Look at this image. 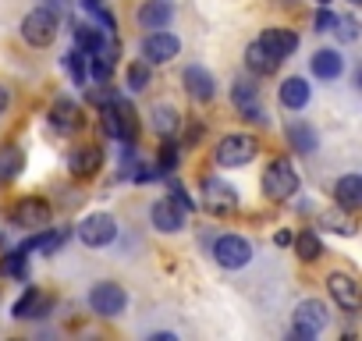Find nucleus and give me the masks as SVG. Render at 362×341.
Listing matches in <instances>:
<instances>
[{
	"label": "nucleus",
	"mask_w": 362,
	"mask_h": 341,
	"mask_svg": "<svg viewBox=\"0 0 362 341\" xmlns=\"http://www.w3.org/2000/svg\"><path fill=\"white\" fill-rule=\"evenodd\" d=\"M263 192H267V200H291L298 192V170L291 167V160L277 156V160L267 163V170H263Z\"/></svg>",
	"instance_id": "obj_1"
},
{
	"label": "nucleus",
	"mask_w": 362,
	"mask_h": 341,
	"mask_svg": "<svg viewBox=\"0 0 362 341\" xmlns=\"http://www.w3.org/2000/svg\"><path fill=\"white\" fill-rule=\"evenodd\" d=\"M22 36L29 47H50L57 40V11H50V8L29 11L22 22Z\"/></svg>",
	"instance_id": "obj_2"
},
{
	"label": "nucleus",
	"mask_w": 362,
	"mask_h": 341,
	"mask_svg": "<svg viewBox=\"0 0 362 341\" xmlns=\"http://www.w3.org/2000/svg\"><path fill=\"white\" fill-rule=\"evenodd\" d=\"M117 238V221L110 214H89L78 221V242L89 249H103Z\"/></svg>",
	"instance_id": "obj_3"
},
{
	"label": "nucleus",
	"mask_w": 362,
	"mask_h": 341,
	"mask_svg": "<svg viewBox=\"0 0 362 341\" xmlns=\"http://www.w3.org/2000/svg\"><path fill=\"white\" fill-rule=\"evenodd\" d=\"M256 153H259V142H256L252 135L235 132V135H224V139H221V146H217V163H221V167H242V163H249Z\"/></svg>",
	"instance_id": "obj_4"
},
{
	"label": "nucleus",
	"mask_w": 362,
	"mask_h": 341,
	"mask_svg": "<svg viewBox=\"0 0 362 341\" xmlns=\"http://www.w3.org/2000/svg\"><path fill=\"white\" fill-rule=\"evenodd\" d=\"M11 224L15 228H25V231H40L50 224V203L47 200H36V196H25L11 207Z\"/></svg>",
	"instance_id": "obj_5"
},
{
	"label": "nucleus",
	"mask_w": 362,
	"mask_h": 341,
	"mask_svg": "<svg viewBox=\"0 0 362 341\" xmlns=\"http://www.w3.org/2000/svg\"><path fill=\"white\" fill-rule=\"evenodd\" d=\"M327 306L323 302H316V299H305L298 309H295V341H313L323 327H327Z\"/></svg>",
	"instance_id": "obj_6"
},
{
	"label": "nucleus",
	"mask_w": 362,
	"mask_h": 341,
	"mask_svg": "<svg viewBox=\"0 0 362 341\" xmlns=\"http://www.w3.org/2000/svg\"><path fill=\"white\" fill-rule=\"evenodd\" d=\"M124 306H128V295H124V288L114 284V281H100V284L89 291V309H93L96 316H117V313H124Z\"/></svg>",
	"instance_id": "obj_7"
},
{
	"label": "nucleus",
	"mask_w": 362,
	"mask_h": 341,
	"mask_svg": "<svg viewBox=\"0 0 362 341\" xmlns=\"http://www.w3.org/2000/svg\"><path fill=\"white\" fill-rule=\"evenodd\" d=\"M177 50H181V43H177V36L167 33V29H153V33L142 40V57H146V64H167V61L177 57Z\"/></svg>",
	"instance_id": "obj_8"
},
{
	"label": "nucleus",
	"mask_w": 362,
	"mask_h": 341,
	"mask_svg": "<svg viewBox=\"0 0 362 341\" xmlns=\"http://www.w3.org/2000/svg\"><path fill=\"white\" fill-rule=\"evenodd\" d=\"M214 260L221 267H228V270H238V267H245L252 260V245L242 235H224V238L214 242Z\"/></svg>",
	"instance_id": "obj_9"
},
{
	"label": "nucleus",
	"mask_w": 362,
	"mask_h": 341,
	"mask_svg": "<svg viewBox=\"0 0 362 341\" xmlns=\"http://www.w3.org/2000/svg\"><path fill=\"white\" fill-rule=\"evenodd\" d=\"M203 207H206L210 214L224 217V214H231V210L238 207V192H235L224 178H206V182H203Z\"/></svg>",
	"instance_id": "obj_10"
},
{
	"label": "nucleus",
	"mask_w": 362,
	"mask_h": 341,
	"mask_svg": "<svg viewBox=\"0 0 362 341\" xmlns=\"http://www.w3.org/2000/svg\"><path fill=\"white\" fill-rule=\"evenodd\" d=\"M327 291L334 295V302L344 309V313H355L362 306V295H358V281L351 274H330L327 277Z\"/></svg>",
	"instance_id": "obj_11"
},
{
	"label": "nucleus",
	"mask_w": 362,
	"mask_h": 341,
	"mask_svg": "<svg viewBox=\"0 0 362 341\" xmlns=\"http://www.w3.org/2000/svg\"><path fill=\"white\" fill-rule=\"evenodd\" d=\"M149 217H153V228L156 231H167V235L185 228V210H181L174 200H156L153 210H149Z\"/></svg>",
	"instance_id": "obj_12"
},
{
	"label": "nucleus",
	"mask_w": 362,
	"mask_h": 341,
	"mask_svg": "<svg viewBox=\"0 0 362 341\" xmlns=\"http://www.w3.org/2000/svg\"><path fill=\"white\" fill-rule=\"evenodd\" d=\"M100 167H103V149H100V146H82V149H75L71 160H68V170H71L75 178H93Z\"/></svg>",
	"instance_id": "obj_13"
},
{
	"label": "nucleus",
	"mask_w": 362,
	"mask_h": 341,
	"mask_svg": "<svg viewBox=\"0 0 362 341\" xmlns=\"http://www.w3.org/2000/svg\"><path fill=\"white\" fill-rule=\"evenodd\" d=\"M170 18H174V4L170 0H146V4L139 8V25L142 29H167L170 25Z\"/></svg>",
	"instance_id": "obj_14"
},
{
	"label": "nucleus",
	"mask_w": 362,
	"mask_h": 341,
	"mask_svg": "<svg viewBox=\"0 0 362 341\" xmlns=\"http://www.w3.org/2000/svg\"><path fill=\"white\" fill-rule=\"evenodd\" d=\"M185 89H189V96H192V100L206 103V100H214V93H217V82H214V75H210L206 68L192 64V68H185Z\"/></svg>",
	"instance_id": "obj_15"
},
{
	"label": "nucleus",
	"mask_w": 362,
	"mask_h": 341,
	"mask_svg": "<svg viewBox=\"0 0 362 341\" xmlns=\"http://www.w3.org/2000/svg\"><path fill=\"white\" fill-rule=\"evenodd\" d=\"M259 43L277 57V61H284V57H291L295 54V47H298V36L291 33V29H267L263 36H259Z\"/></svg>",
	"instance_id": "obj_16"
},
{
	"label": "nucleus",
	"mask_w": 362,
	"mask_h": 341,
	"mask_svg": "<svg viewBox=\"0 0 362 341\" xmlns=\"http://www.w3.org/2000/svg\"><path fill=\"white\" fill-rule=\"evenodd\" d=\"M50 306H54V299H47L40 288H25L22 299L15 302V316H18V320H36V316H43Z\"/></svg>",
	"instance_id": "obj_17"
},
{
	"label": "nucleus",
	"mask_w": 362,
	"mask_h": 341,
	"mask_svg": "<svg viewBox=\"0 0 362 341\" xmlns=\"http://www.w3.org/2000/svg\"><path fill=\"white\" fill-rule=\"evenodd\" d=\"M50 121H54V128H61V132H75V128L82 125L78 103H75V100H68V96H57V100H54V107H50Z\"/></svg>",
	"instance_id": "obj_18"
},
{
	"label": "nucleus",
	"mask_w": 362,
	"mask_h": 341,
	"mask_svg": "<svg viewBox=\"0 0 362 341\" xmlns=\"http://www.w3.org/2000/svg\"><path fill=\"white\" fill-rule=\"evenodd\" d=\"M334 200H337V207L341 210H358V203H362V178L358 175H344L337 185H334Z\"/></svg>",
	"instance_id": "obj_19"
},
{
	"label": "nucleus",
	"mask_w": 362,
	"mask_h": 341,
	"mask_svg": "<svg viewBox=\"0 0 362 341\" xmlns=\"http://www.w3.org/2000/svg\"><path fill=\"white\" fill-rule=\"evenodd\" d=\"M245 64H249V71H256V75H274L281 61L256 40V43H249V50H245Z\"/></svg>",
	"instance_id": "obj_20"
},
{
	"label": "nucleus",
	"mask_w": 362,
	"mask_h": 341,
	"mask_svg": "<svg viewBox=\"0 0 362 341\" xmlns=\"http://www.w3.org/2000/svg\"><path fill=\"white\" fill-rule=\"evenodd\" d=\"M309 96H313V93H309L305 79L295 75V79H284V82H281V103H284L288 110H302V107L309 103Z\"/></svg>",
	"instance_id": "obj_21"
},
{
	"label": "nucleus",
	"mask_w": 362,
	"mask_h": 341,
	"mask_svg": "<svg viewBox=\"0 0 362 341\" xmlns=\"http://www.w3.org/2000/svg\"><path fill=\"white\" fill-rule=\"evenodd\" d=\"M341 71H344V57H341L337 50H320V54L313 57V75H316V79L334 82Z\"/></svg>",
	"instance_id": "obj_22"
},
{
	"label": "nucleus",
	"mask_w": 362,
	"mask_h": 341,
	"mask_svg": "<svg viewBox=\"0 0 362 341\" xmlns=\"http://www.w3.org/2000/svg\"><path fill=\"white\" fill-rule=\"evenodd\" d=\"M103 40H107L103 29H96V25H89V22H75V50L96 54V50L103 47Z\"/></svg>",
	"instance_id": "obj_23"
},
{
	"label": "nucleus",
	"mask_w": 362,
	"mask_h": 341,
	"mask_svg": "<svg viewBox=\"0 0 362 341\" xmlns=\"http://www.w3.org/2000/svg\"><path fill=\"white\" fill-rule=\"evenodd\" d=\"M288 142L295 153H316V128L305 121H291L288 125Z\"/></svg>",
	"instance_id": "obj_24"
},
{
	"label": "nucleus",
	"mask_w": 362,
	"mask_h": 341,
	"mask_svg": "<svg viewBox=\"0 0 362 341\" xmlns=\"http://www.w3.org/2000/svg\"><path fill=\"white\" fill-rule=\"evenodd\" d=\"M22 167H25V153L18 146H4V149H0V182L18 178Z\"/></svg>",
	"instance_id": "obj_25"
},
{
	"label": "nucleus",
	"mask_w": 362,
	"mask_h": 341,
	"mask_svg": "<svg viewBox=\"0 0 362 341\" xmlns=\"http://www.w3.org/2000/svg\"><path fill=\"white\" fill-rule=\"evenodd\" d=\"M256 100H259V89H256V82H245V79H238L235 86H231V103L238 107V114L245 117L249 110H256Z\"/></svg>",
	"instance_id": "obj_26"
},
{
	"label": "nucleus",
	"mask_w": 362,
	"mask_h": 341,
	"mask_svg": "<svg viewBox=\"0 0 362 341\" xmlns=\"http://www.w3.org/2000/svg\"><path fill=\"white\" fill-rule=\"evenodd\" d=\"M64 68H68V75H71L75 86H86V82H89V54L68 50V54H64Z\"/></svg>",
	"instance_id": "obj_27"
},
{
	"label": "nucleus",
	"mask_w": 362,
	"mask_h": 341,
	"mask_svg": "<svg viewBox=\"0 0 362 341\" xmlns=\"http://www.w3.org/2000/svg\"><path fill=\"white\" fill-rule=\"evenodd\" d=\"M295 249H298V256H302L305 263H313V260L323 256V242H320L313 231H302V235L295 238Z\"/></svg>",
	"instance_id": "obj_28"
},
{
	"label": "nucleus",
	"mask_w": 362,
	"mask_h": 341,
	"mask_svg": "<svg viewBox=\"0 0 362 341\" xmlns=\"http://www.w3.org/2000/svg\"><path fill=\"white\" fill-rule=\"evenodd\" d=\"M89 68H93V82H96V86H110L114 61H107V57H100V54H89Z\"/></svg>",
	"instance_id": "obj_29"
},
{
	"label": "nucleus",
	"mask_w": 362,
	"mask_h": 341,
	"mask_svg": "<svg viewBox=\"0 0 362 341\" xmlns=\"http://www.w3.org/2000/svg\"><path fill=\"white\" fill-rule=\"evenodd\" d=\"M153 128H156L160 135H170V132L177 128V110H174V107H156V110H153Z\"/></svg>",
	"instance_id": "obj_30"
},
{
	"label": "nucleus",
	"mask_w": 362,
	"mask_h": 341,
	"mask_svg": "<svg viewBox=\"0 0 362 341\" xmlns=\"http://www.w3.org/2000/svg\"><path fill=\"white\" fill-rule=\"evenodd\" d=\"M174 167H177V146H174L170 135H163V142H160V175H170Z\"/></svg>",
	"instance_id": "obj_31"
},
{
	"label": "nucleus",
	"mask_w": 362,
	"mask_h": 341,
	"mask_svg": "<svg viewBox=\"0 0 362 341\" xmlns=\"http://www.w3.org/2000/svg\"><path fill=\"white\" fill-rule=\"evenodd\" d=\"M0 270H4V274H11V277H25V274H29V256L15 249L11 256H4V263H0Z\"/></svg>",
	"instance_id": "obj_32"
},
{
	"label": "nucleus",
	"mask_w": 362,
	"mask_h": 341,
	"mask_svg": "<svg viewBox=\"0 0 362 341\" xmlns=\"http://www.w3.org/2000/svg\"><path fill=\"white\" fill-rule=\"evenodd\" d=\"M149 86V64L146 61H139V64H128V89H146Z\"/></svg>",
	"instance_id": "obj_33"
},
{
	"label": "nucleus",
	"mask_w": 362,
	"mask_h": 341,
	"mask_svg": "<svg viewBox=\"0 0 362 341\" xmlns=\"http://www.w3.org/2000/svg\"><path fill=\"white\" fill-rule=\"evenodd\" d=\"M170 200H174L181 210H196V200H189V192L181 189V182H174V178H170Z\"/></svg>",
	"instance_id": "obj_34"
},
{
	"label": "nucleus",
	"mask_w": 362,
	"mask_h": 341,
	"mask_svg": "<svg viewBox=\"0 0 362 341\" xmlns=\"http://www.w3.org/2000/svg\"><path fill=\"white\" fill-rule=\"evenodd\" d=\"M313 25H316V33H334L337 29V15L327 11V8H320V15L313 18Z\"/></svg>",
	"instance_id": "obj_35"
},
{
	"label": "nucleus",
	"mask_w": 362,
	"mask_h": 341,
	"mask_svg": "<svg viewBox=\"0 0 362 341\" xmlns=\"http://www.w3.org/2000/svg\"><path fill=\"white\" fill-rule=\"evenodd\" d=\"M337 33H341V40H344V43H355V36H358L355 18H337Z\"/></svg>",
	"instance_id": "obj_36"
},
{
	"label": "nucleus",
	"mask_w": 362,
	"mask_h": 341,
	"mask_svg": "<svg viewBox=\"0 0 362 341\" xmlns=\"http://www.w3.org/2000/svg\"><path fill=\"white\" fill-rule=\"evenodd\" d=\"M8 103H11V89H8L4 82H0V114L8 110Z\"/></svg>",
	"instance_id": "obj_37"
},
{
	"label": "nucleus",
	"mask_w": 362,
	"mask_h": 341,
	"mask_svg": "<svg viewBox=\"0 0 362 341\" xmlns=\"http://www.w3.org/2000/svg\"><path fill=\"white\" fill-rule=\"evenodd\" d=\"M82 8H86L89 15H100V11H103V0H82Z\"/></svg>",
	"instance_id": "obj_38"
},
{
	"label": "nucleus",
	"mask_w": 362,
	"mask_h": 341,
	"mask_svg": "<svg viewBox=\"0 0 362 341\" xmlns=\"http://www.w3.org/2000/svg\"><path fill=\"white\" fill-rule=\"evenodd\" d=\"M274 242H277V245H291V235H288V231H277Z\"/></svg>",
	"instance_id": "obj_39"
},
{
	"label": "nucleus",
	"mask_w": 362,
	"mask_h": 341,
	"mask_svg": "<svg viewBox=\"0 0 362 341\" xmlns=\"http://www.w3.org/2000/svg\"><path fill=\"white\" fill-rule=\"evenodd\" d=\"M316 4H320V8H327V4H330V0H316Z\"/></svg>",
	"instance_id": "obj_40"
},
{
	"label": "nucleus",
	"mask_w": 362,
	"mask_h": 341,
	"mask_svg": "<svg viewBox=\"0 0 362 341\" xmlns=\"http://www.w3.org/2000/svg\"><path fill=\"white\" fill-rule=\"evenodd\" d=\"M351 4H358V0H351Z\"/></svg>",
	"instance_id": "obj_41"
}]
</instances>
